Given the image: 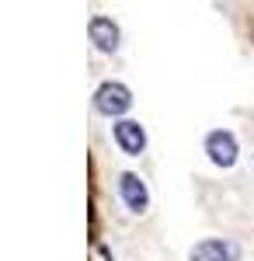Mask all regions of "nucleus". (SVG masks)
Segmentation results:
<instances>
[{
	"label": "nucleus",
	"mask_w": 254,
	"mask_h": 261,
	"mask_svg": "<svg viewBox=\"0 0 254 261\" xmlns=\"http://www.w3.org/2000/svg\"><path fill=\"white\" fill-rule=\"evenodd\" d=\"M129 105H133V94H129V87L125 84H101L98 94H94V108H98L101 115H122V112H129Z\"/></svg>",
	"instance_id": "f257e3e1"
},
{
	"label": "nucleus",
	"mask_w": 254,
	"mask_h": 261,
	"mask_svg": "<svg viewBox=\"0 0 254 261\" xmlns=\"http://www.w3.org/2000/svg\"><path fill=\"white\" fill-rule=\"evenodd\" d=\"M206 153L213 157V164L230 167V164L237 161V140H234V133H226V129L209 133V140H206Z\"/></svg>",
	"instance_id": "f03ea898"
},
{
	"label": "nucleus",
	"mask_w": 254,
	"mask_h": 261,
	"mask_svg": "<svg viewBox=\"0 0 254 261\" xmlns=\"http://www.w3.org/2000/svg\"><path fill=\"white\" fill-rule=\"evenodd\" d=\"M115 140H118V146H122L129 157H139V153H143V146H146V133H143V125H139V122L122 119L115 125Z\"/></svg>",
	"instance_id": "7ed1b4c3"
},
{
	"label": "nucleus",
	"mask_w": 254,
	"mask_h": 261,
	"mask_svg": "<svg viewBox=\"0 0 254 261\" xmlns=\"http://www.w3.org/2000/svg\"><path fill=\"white\" fill-rule=\"evenodd\" d=\"M118 192H122V199H125V205H129L133 213H143V209H146V202H150L146 185L139 181V174H129V171L118 178Z\"/></svg>",
	"instance_id": "20e7f679"
},
{
	"label": "nucleus",
	"mask_w": 254,
	"mask_h": 261,
	"mask_svg": "<svg viewBox=\"0 0 254 261\" xmlns=\"http://www.w3.org/2000/svg\"><path fill=\"white\" fill-rule=\"evenodd\" d=\"M87 32H91V42L98 45L101 53H115L118 49V28L112 18H91Z\"/></svg>",
	"instance_id": "39448f33"
},
{
	"label": "nucleus",
	"mask_w": 254,
	"mask_h": 261,
	"mask_svg": "<svg viewBox=\"0 0 254 261\" xmlns=\"http://www.w3.org/2000/svg\"><path fill=\"white\" fill-rule=\"evenodd\" d=\"M192 261H234V247L223 241H202L192 247Z\"/></svg>",
	"instance_id": "423d86ee"
}]
</instances>
